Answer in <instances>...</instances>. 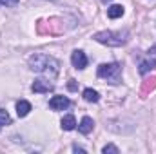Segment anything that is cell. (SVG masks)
Listing matches in <instances>:
<instances>
[{
    "label": "cell",
    "mask_w": 156,
    "mask_h": 154,
    "mask_svg": "<svg viewBox=\"0 0 156 154\" xmlns=\"http://www.w3.org/2000/svg\"><path fill=\"white\" fill-rule=\"evenodd\" d=\"M93 38L100 44H105V45H111V47H118V45H123L127 42V33H113V31H100L96 33Z\"/></svg>",
    "instance_id": "obj_3"
},
{
    "label": "cell",
    "mask_w": 156,
    "mask_h": 154,
    "mask_svg": "<svg viewBox=\"0 0 156 154\" xmlns=\"http://www.w3.org/2000/svg\"><path fill=\"white\" fill-rule=\"evenodd\" d=\"M123 15V5H111L109 9H107V16L109 18H120Z\"/></svg>",
    "instance_id": "obj_12"
},
{
    "label": "cell",
    "mask_w": 156,
    "mask_h": 154,
    "mask_svg": "<svg viewBox=\"0 0 156 154\" xmlns=\"http://www.w3.org/2000/svg\"><path fill=\"white\" fill-rule=\"evenodd\" d=\"M0 129H2V123H0Z\"/></svg>",
    "instance_id": "obj_21"
},
{
    "label": "cell",
    "mask_w": 156,
    "mask_h": 154,
    "mask_svg": "<svg viewBox=\"0 0 156 154\" xmlns=\"http://www.w3.org/2000/svg\"><path fill=\"white\" fill-rule=\"evenodd\" d=\"M93 127H94V121H93V118H89V116H83V118H82V121H80V125H78V131H80L82 134H89V132L93 131Z\"/></svg>",
    "instance_id": "obj_7"
},
{
    "label": "cell",
    "mask_w": 156,
    "mask_h": 154,
    "mask_svg": "<svg viewBox=\"0 0 156 154\" xmlns=\"http://www.w3.org/2000/svg\"><path fill=\"white\" fill-rule=\"evenodd\" d=\"M0 4H2V5H9V7H11V5H16V4H18V0H0Z\"/></svg>",
    "instance_id": "obj_16"
},
{
    "label": "cell",
    "mask_w": 156,
    "mask_h": 154,
    "mask_svg": "<svg viewBox=\"0 0 156 154\" xmlns=\"http://www.w3.org/2000/svg\"><path fill=\"white\" fill-rule=\"evenodd\" d=\"M31 91L33 93H49L53 91V83H49V80H35L33 85H31Z\"/></svg>",
    "instance_id": "obj_6"
},
{
    "label": "cell",
    "mask_w": 156,
    "mask_h": 154,
    "mask_svg": "<svg viewBox=\"0 0 156 154\" xmlns=\"http://www.w3.org/2000/svg\"><path fill=\"white\" fill-rule=\"evenodd\" d=\"M29 67L31 71L35 73H45L49 76H56L58 75V69H60V62L49 54H44V53H37L29 58Z\"/></svg>",
    "instance_id": "obj_1"
},
{
    "label": "cell",
    "mask_w": 156,
    "mask_h": 154,
    "mask_svg": "<svg viewBox=\"0 0 156 154\" xmlns=\"http://www.w3.org/2000/svg\"><path fill=\"white\" fill-rule=\"evenodd\" d=\"M102 2H104V4H107V2H111V0H102Z\"/></svg>",
    "instance_id": "obj_20"
},
{
    "label": "cell",
    "mask_w": 156,
    "mask_h": 154,
    "mask_svg": "<svg viewBox=\"0 0 156 154\" xmlns=\"http://www.w3.org/2000/svg\"><path fill=\"white\" fill-rule=\"evenodd\" d=\"M73 151H75V152H85V151H83L82 147H78V145H73Z\"/></svg>",
    "instance_id": "obj_18"
},
{
    "label": "cell",
    "mask_w": 156,
    "mask_h": 154,
    "mask_svg": "<svg viewBox=\"0 0 156 154\" xmlns=\"http://www.w3.org/2000/svg\"><path fill=\"white\" fill-rule=\"evenodd\" d=\"M156 87V78H153V80H145V83H144V91L147 93L149 89H154Z\"/></svg>",
    "instance_id": "obj_15"
},
{
    "label": "cell",
    "mask_w": 156,
    "mask_h": 154,
    "mask_svg": "<svg viewBox=\"0 0 156 154\" xmlns=\"http://www.w3.org/2000/svg\"><path fill=\"white\" fill-rule=\"evenodd\" d=\"M29 111H31V103H29V102H26V100H20V102L16 103V114L20 116V118L27 116V114H29Z\"/></svg>",
    "instance_id": "obj_9"
},
{
    "label": "cell",
    "mask_w": 156,
    "mask_h": 154,
    "mask_svg": "<svg viewBox=\"0 0 156 154\" xmlns=\"http://www.w3.org/2000/svg\"><path fill=\"white\" fill-rule=\"evenodd\" d=\"M83 100L85 102H91V103H96L100 100V94L94 91V89H85L83 91Z\"/></svg>",
    "instance_id": "obj_11"
},
{
    "label": "cell",
    "mask_w": 156,
    "mask_h": 154,
    "mask_svg": "<svg viewBox=\"0 0 156 154\" xmlns=\"http://www.w3.org/2000/svg\"><path fill=\"white\" fill-rule=\"evenodd\" d=\"M71 105V102H69V98H66V96H53L51 100H49V107L53 109V111H64V109H67Z\"/></svg>",
    "instance_id": "obj_4"
},
{
    "label": "cell",
    "mask_w": 156,
    "mask_h": 154,
    "mask_svg": "<svg viewBox=\"0 0 156 154\" xmlns=\"http://www.w3.org/2000/svg\"><path fill=\"white\" fill-rule=\"evenodd\" d=\"M149 54H153V56H154V54H156V47H153V49H149Z\"/></svg>",
    "instance_id": "obj_19"
},
{
    "label": "cell",
    "mask_w": 156,
    "mask_h": 154,
    "mask_svg": "<svg viewBox=\"0 0 156 154\" xmlns=\"http://www.w3.org/2000/svg\"><path fill=\"white\" fill-rule=\"evenodd\" d=\"M67 87H69V91H76V89H78V83H76V80H69V83H67Z\"/></svg>",
    "instance_id": "obj_17"
},
{
    "label": "cell",
    "mask_w": 156,
    "mask_h": 154,
    "mask_svg": "<svg viewBox=\"0 0 156 154\" xmlns=\"http://www.w3.org/2000/svg\"><path fill=\"white\" fill-rule=\"evenodd\" d=\"M71 62H73V65L76 67V69H85V65H87V56H85V53L83 51H73V54H71Z\"/></svg>",
    "instance_id": "obj_5"
},
{
    "label": "cell",
    "mask_w": 156,
    "mask_h": 154,
    "mask_svg": "<svg viewBox=\"0 0 156 154\" xmlns=\"http://www.w3.org/2000/svg\"><path fill=\"white\" fill-rule=\"evenodd\" d=\"M96 75L104 80H107L109 83L116 85L122 82V65L118 62H111V64H102L96 71Z\"/></svg>",
    "instance_id": "obj_2"
},
{
    "label": "cell",
    "mask_w": 156,
    "mask_h": 154,
    "mask_svg": "<svg viewBox=\"0 0 156 154\" xmlns=\"http://www.w3.org/2000/svg\"><path fill=\"white\" fill-rule=\"evenodd\" d=\"M0 123H2V125L11 123V116L7 114V111H4V109H0Z\"/></svg>",
    "instance_id": "obj_13"
},
{
    "label": "cell",
    "mask_w": 156,
    "mask_h": 154,
    "mask_svg": "<svg viewBox=\"0 0 156 154\" xmlns=\"http://www.w3.org/2000/svg\"><path fill=\"white\" fill-rule=\"evenodd\" d=\"M102 152H104V154H118V152H120V149L109 143V145H105V147L102 149Z\"/></svg>",
    "instance_id": "obj_14"
},
{
    "label": "cell",
    "mask_w": 156,
    "mask_h": 154,
    "mask_svg": "<svg viewBox=\"0 0 156 154\" xmlns=\"http://www.w3.org/2000/svg\"><path fill=\"white\" fill-rule=\"evenodd\" d=\"M156 67V60L154 58H147V60H142L140 62V67H138V71H140V75H147L149 71H153Z\"/></svg>",
    "instance_id": "obj_8"
},
{
    "label": "cell",
    "mask_w": 156,
    "mask_h": 154,
    "mask_svg": "<svg viewBox=\"0 0 156 154\" xmlns=\"http://www.w3.org/2000/svg\"><path fill=\"white\" fill-rule=\"evenodd\" d=\"M75 127H76V120H75L73 114H67L62 118V129L64 131H73Z\"/></svg>",
    "instance_id": "obj_10"
}]
</instances>
